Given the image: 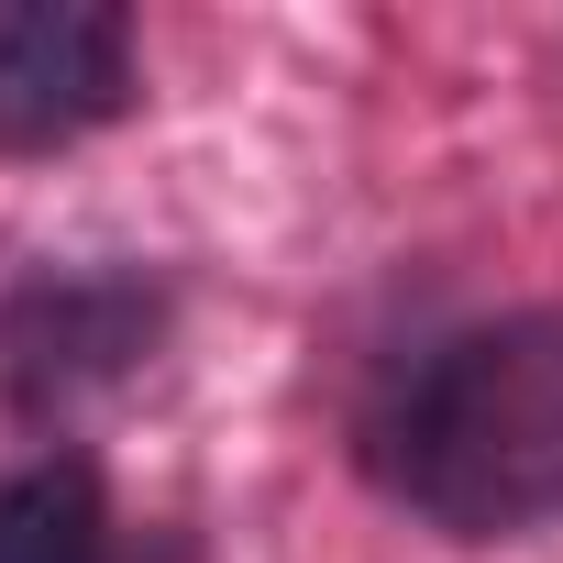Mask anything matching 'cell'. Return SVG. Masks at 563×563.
<instances>
[{"mask_svg": "<svg viewBox=\"0 0 563 563\" xmlns=\"http://www.w3.org/2000/svg\"><path fill=\"white\" fill-rule=\"evenodd\" d=\"M365 475L453 541H519L563 519V310H508L431 343L376 398Z\"/></svg>", "mask_w": 563, "mask_h": 563, "instance_id": "1", "label": "cell"}, {"mask_svg": "<svg viewBox=\"0 0 563 563\" xmlns=\"http://www.w3.org/2000/svg\"><path fill=\"white\" fill-rule=\"evenodd\" d=\"M133 100V23L100 0H0V155H56Z\"/></svg>", "mask_w": 563, "mask_h": 563, "instance_id": "2", "label": "cell"}, {"mask_svg": "<svg viewBox=\"0 0 563 563\" xmlns=\"http://www.w3.org/2000/svg\"><path fill=\"white\" fill-rule=\"evenodd\" d=\"M100 541H111V519L78 464L0 475V563H100Z\"/></svg>", "mask_w": 563, "mask_h": 563, "instance_id": "3", "label": "cell"}]
</instances>
